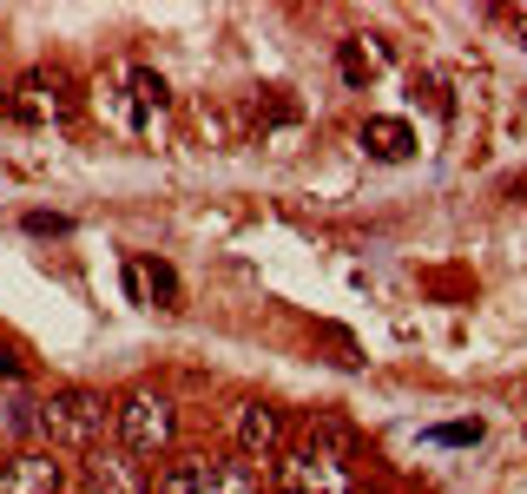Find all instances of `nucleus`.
<instances>
[{"instance_id":"2eb2a0df","label":"nucleus","mask_w":527,"mask_h":494,"mask_svg":"<svg viewBox=\"0 0 527 494\" xmlns=\"http://www.w3.org/2000/svg\"><path fill=\"white\" fill-rule=\"evenodd\" d=\"M132 86H139V106H165V80H159V73H145V66H139Z\"/></svg>"},{"instance_id":"20e7f679","label":"nucleus","mask_w":527,"mask_h":494,"mask_svg":"<svg viewBox=\"0 0 527 494\" xmlns=\"http://www.w3.org/2000/svg\"><path fill=\"white\" fill-rule=\"evenodd\" d=\"M66 468L53 448H20L14 462H0V494H60Z\"/></svg>"},{"instance_id":"9d476101","label":"nucleus","mask_w":527,"mask_h":494,"mask_svg":"<svg viewBox=\"0 0 527 494\" xmlns=\"http://www.w3.org/2000/svg\"><path fill=\"white\" fill-rule=\"evenodd\" d=\"M336 60H343V80H350V86H369V73L383 66V47H369L363 33H350V40H343V53H336Z\"/></svg>"},{"instance_id":"7ed1b4c3","label":"nucleus","mask_w":527,"mask_h":494,"mask_svg":"<svg viewBox=\"0 0 527 494\" xmlns=\"http://www.w3.org/2000/svg\"><path fill=\"white\" fill-rule=\"evenodd\" d=\"M112 422H119V442L132 455H165L172 435H178V415L159 389H126V396L112 402Z\"/></svg>"},{"instance_id":"f257e3e1","label":"nucleus","mask_w":527,"mask_h":494,"mask_svg":"<svg viewBox=\"0 0 527 494\" xmlns=\"http://www.w3.org/2000/svg\"><path fill=\"white\" fill-rule=\"evenodd\" d=\"M106 415H112V402L99 396V389L66 383V389H53L47 402H33L27 415H14V422L20 429H40L53 448H80V455H93L99 435H106Z\"/></svg>"},{"instance_id":"39448f33","label":"nucleus","mask_w":527,"mask_h":494,"mask_svg":"<svg viewBox=\"0 0 527 494\" xmlns=\"http://www.w3.org/2000/svg\"><path fill=\"white\" fill-rule=\"evenodd\" d=\"M73 112V93H66L60 73H27V80L14 86V119H27V126H47V119H66Z\"/></svg>"},{"instance_id":"6e6552de","label":"nucleus","mask_w":527,"mask_h":494,"mask_svg":"<svg viewBox=\"0 0 527 494\" xmlns=\"http://www.w3.org/2000/svg\"><path fill=\"white\" fill-rule=\"evenodd\" d=\"M356 139H363L369 159H383V165H402L409 152H416V126H409V119H363Z\"/></svg>"},{"instance_id":"f8f14e48","label":"nucleus","mask_w":527,"mask_h":494,"mask_svg":"<svg viewBox=\"0 0 527 494\" xmlns=\"http://www.w3.org/2000/svg\"><path fill=\"white\" fill-rule=\"evenodd\" d=\"M198 455H185V462H165L159 468V481H152V494H198Z\"/></svg>"},{"instance_id":"423d86ee","label":"nucleus","mask_w":527,"mask_h":494,"mask_svg":"<svg viewBox=\"0 0 527 494\" xmlns=\"http://www.w3.org/2000/svg\"><path fill=\"white\" fill-rule=\"evenodd\" d=\"M238 448H244V462L277 455V448H284V415L264 409V402H244L238 409Z\"/></svg>"},{"instance_id":"f3484780","label":"nucleus","mask_w":527,"mask_h":494,"mask_svg":"<svg viewBox=\"0 0 527 494\" xmlns=\"http://www.w3.org/2000/svg\"><path fill=\"white\" fill-rule=\"evenodd\" d=\"M0 119H14V86L0 80Z\"/></svg>"},{"instance_id":"9b49d317","label":"nucleus","mask_w":527,"mask_h":494,"mask_svg":"<svg viewBox=\"0 0 527 494\" xmlns=\"http://www.w3.org/2000/svg\"><path fill=\"white\" fill-rule=\"evenodd\" d=\"M481 435H488V422H481V415H462V422H429L422 442H435V448H475Z\"/></svg>"},{"instance_id":"dca6fc26","label":"nucleus","mask_w":527,"mask_h":494,"mask_svg":"<svg viewBox=\"0 0 527 494\" xmlns=\"http://www.w3.org/2000/svg\"><path fill=\"white\" fill-rule=\"evenodd\" d=\"M20 369H27V363H20V356H14V343L0 336V376H20Z\"/></svg>"},{"instance_id":"0eeeda50","label":"nucleus","mask_w":527,"mask_h":494,"mask_svg":"<svg viewBox=\"0 0 527 494\" xmlns=\"http://www.w3.org/2000/svg\"><path fill=\"white\" fill-rule=\"evenodd\" d=\"M126 297L132 303H178V271L159 264V257H126Z\"/></svg>"},{"instance_id":"1a4fd4ad","label":"nucleus","mask_w":527,"mask_h":494,"mask_svg":"<svg viewBox=\"0 0 527 494\" xmlns=\"http://www.w3.org/2000/svg\"><path fill=\"white\" fill-rule=\"evenodd\" d=\"M264 488V475H257V462H205L198 468V494H257Z\"/></svg>"},{"instance_id":"f03ea898","label":"nucleus","mask_w":527,"mask_h":494,"mask_svg":"<svg viewBox=\"0 0 527 494\" xmlns=\"http://www.w3.org/2000/svg\"><path fill=\"white\" fill-rule=\"evenodd\" d=\"M336 448H350V435L336 429V422H323L304 448H290L284 462H277L284 494H350V468H343Z\"/></svg>"},{"instance_id":"4468645a","label":"nucleus","mask_w":527,"mask_h":494,"mask_svg":"<svg viewBox=\"0 0 527 494\" xmlns=\"http://www.w3.org/2000/svg\"><path fill=\"white\" fill-rule=\"evenodd\" d=\"M20 231H27V238H66V231H73V218H66V211H27V218H20Z\"/></svg>"},{"instance_id":"ddd939ff","label":"nucleus","mask_w":527,"mask_h":494,"mask_svg":"<svg viewBox=\"0 0 527 494\" xmlns=\"http://www.w3.org/2000/svg\"><path fill=\"white\" fill-rule=\"evenodd\" d=\"M86 475H93L99 494H132V488H126V468L112 462V455H99V448H93V462H86Z\"/></svg>"}]
</instances>
